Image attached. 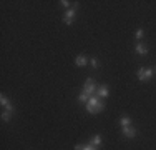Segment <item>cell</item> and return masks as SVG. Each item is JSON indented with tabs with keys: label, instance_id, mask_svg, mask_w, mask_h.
I'll return each mask as SVG.
<instances>
[{
	"label": "cell",
	"instance_id": "1",
	"mask_svg": "<svg viewBox=\"0 0 156 150\" xmlns=\"http://www.w3.org/2000/svg\"><path fill=\"white\" fill-rule=\"evenodd\" d=\"M101 110H105V102H103L100 97L91 95L90 100L87 102V112L91 115H95V114H100Z\"/></svg>",
	"mask_w": 156,
	"mask_h": 150
},
{
	"label": "cell",
	"instance_id": "2",
	"mask_svg": "<svg viewBox=\"0 0 156 150\" xmlns=\"http://www.w3.org/2000/svg\"><path fill=\"white\" fill-rule=\"evenodd\" d=\"M136 75H138V78L141 82H148V80H151V77L154 75V70L151 69V67H141V69H138Z\"/></svg>",
	"mask_w": 156,
	"mask_h": 150
},
{
	"label": "cell",
	"instance_id": "3",
	"mask_svg": "<svg viewBox=\"0 0 156 150\" xmlns=\"http://www.w3.org/2000/svg\"><path fill=\"white\" fill-rule=\"evenodd\" d=\"M96 85H95V78H87V82H85V85H83V90L81 92L83 93H87L88 97H91V95H95L96 93Z\"/></svg>",
	"mask_w": 156,
	"mask_h": 150
},
{
	"label": "cell",
	"instance_id": "4",
	"mask_svg": "<svg viewBox=\"0 0 156 150\" xmlns=\"http://www.w3.org/2000/svg\"><path fill=\"white\" fill-rule=\"evenodd\" d=\"M76 15V7H73V9H68L65 12V15H63V22H65L66 25H72L73 24V18H75Z\"/></svg>",
	"mask_w": 156,
	"mask_h": 150
},
{
	"label": "cell",
	"instance_id": "5",
	"mask_svg": "<svg viewBox=\"0 0 156 150\" xmlns=\"http://www.w3.org/2000/svg\"><path fill=\"white\" fill-rule=\"evenodd\" d=\"M121 133H123L126 138H135L136 137V130L133 129L131 125H129V127H123V129H121Z\"/></svg>",
	"mask_w": 156,
	"mask_h": 150
},
{
	"label": "cell",
	"instance_id": "6",
	"mask_svg": "<svg viewBox=\"0 0 156 150\" xmlns=\"http://www.w3.org/2000/svg\"><path fill=\"white\" fill-rule=\"evenodd\" d=\"M96 97H100V99H106V97L110 95V90L106 85H103V87H100L98 90H96V93H95Z\"/></svg>",
	"mask_w": 156,
	"mask_h": 150
},
{
	"label": "cell",
	"instance_id": "7",
	"mask_svg": "<svg viewBox=\"0 0 156 150\" xmlns=\"http://www.w3.org/2000/svg\"><path fill=\"white\" fill-rule=\"evenodd\" d=\"M87 63H88V57H87V55L81 54V55H78V57H75V65L76 67H85Z\"/></svg>",
	"mask_w": 156,
	"mask_h": 150
},
{
	"label": "cell",
	"instance_id": "8",
	"mask_svg": "<svg viewBox=\"0 0 156 150\" xmlns=\"http://www.w3.org/2000/svg\"><path fill=\"white\" fill-rule=\"evenodd\" d=\"M135 52H136V54H138V55H146L148 54V47H146V45H144V43H136L135 45Z\"/></svg>",
	"mask_w": 156,
	"mask_h": 150
},
{
	"label": "cell",
	"instance_id": "9",
	"mask_svg": "<svg viewBox=\"0 0 156 150\" xmlns=\"http://www.w3.org/2000/svg\"><path fill=\"white\" fill-rule=\"evenodd\" d=\"M120 125H121V129H123V127H129L131 125V118H129L128 115H123V117L120 118Z\"/></svg>",
	"mask_w": 156,
	"mask_h": 150
},
{
	"label": "cell",
	"instance_id": "10",
	"mask_svg": "<svg viewBox=\"0 0 156 150\" xmlns=\"http://www.w3.org/2000/svg\"><path fill=\"white\" fill-rule=\"evenodd\" d=\"M101 135H93V138H91V145H93V147H96L98 148L100 145H101Z\"/></svg>",
	"mask_w": 156,
	"mask_h": 150
},
{
	"label": "cell",
	"instance_id": "11",
	"mask_svg": "<svg viewBox=\"0 0 156 150\" xmlns=\"http://www.w3.org/2000/svg\"><path fill=\"white\" fill-rule=\"evenodd\" d=\"M0 103H2V107H9V105H10V102H9V99H7L5 93L0 95Z\"/></svg>",
	"mask_w": 156,
	"mask_h": 150
},
{
	"label": "cell",
	"instance_id": "12",
	"mask_svg": "<svg viewBox=\"0 0 156 150\" xmlns=\"http://www.w3.org/2000/svg\"><path fill=\"white\" fill-rule=\"evenodd\" d=\"M88 100H90V97H88L87 93H83V92H81L80 95H78V102H83V103H87Z\"/></svg>",
	"mask_w": 156,
	"mask_h": 150
},
{
	"label": "cell",
	"instance_id": "13",
	"mask_svg": "<svg viewBox=\"0 0 156 150\" xmlns=\"http://www.w3.org/2000/svg\"><path fill=\"white\" fill-rule=\"evenodd\" d=\"M135 37H136V40H141V39L144 37V30H143V28H136Z\"/></svg>",
	"mask_w": 156,
	"mask_h": 150
},
{
	"label": "cell",
	"instance_id": "14",
	"mask_svg": "<svg viewBox=\"0 0 156 150\" xmlns=\"http://www.w3.org/2000/svg\"><path fill=\"white\" fill-rule=\"evenodd\" d=\"M10 118H12V112H3V114H2V120H3V122H9V120Z\"/></svg>",
	"mask_w": 156,
	"mask_h": 150
},
{
	"label": "cell",
	"instance_id": "15",
	"mask_svg": "<svg viewBox=\"0 0 156 150\" xmlns=\"http://www.w3.org/2000/svg\"><path fill=\"white\" fill-rule=\"evenodd\" d=\"M90 63H91V67H93V69H98V65H100L98 60H96L95 57H91V58H90Z\"/></svg>",
	"mask_w": 156,
	"mask_h": 150
},
{
	"label": "cell",
	"instance_id": "16",
	"mask_svg": "<svg viewBox=\"0 0 156 150\" xmlns=\"http://www.w3.org/2000/svg\"><path fill=\"white\" fill-rule=\"evenodd\" d=\"M81 150H98V148L93 147L91 144H88V145H81Z\"/></svg>",
	"mask_w": 156,
	"mask_h": 150
},
{
	"label": "cell",
	"instance_id": "17",
	"mask_svg": "<svg viewBox=\"0 0 156 150\" xmlns=\"http://www.w3.org/2000/svg\"><path fill=\"white\" fill-rule=\"evenodd\" d=\"M62 7H63V9H68V7H70V2H68V0H62Z\"/></svg>",
	"mask_w": 156,
	"mask_h": 150
},
{
	"label": "cell",
	"instance_id": "18",
	"mask_svg": "<svg viewBox=\"0 0 156 150\" xmlns=\"http://www.w3.org/2000/svg\"><path fill=\"white\" fill-rule=\"evenodd\" d=\"M75 150H81V145H75Z\"/></svg>",
	"mask_w": 156,
	"mask_h": 150
},
{
	"label": "cell",
	"instance_id": "19",
	"mask_svg": "<svg viewBox=\"0 0 156 150\" xmlns=\"http://www.w3.org/2000/svg\"><path fill=\"white\" fill-rule=\"evenodd\" d=\"M153 70H154V73H156V67H153Z\"/></svg>",
	"mask_w": 156,
	"mask_h": 150
}]
</instances>
